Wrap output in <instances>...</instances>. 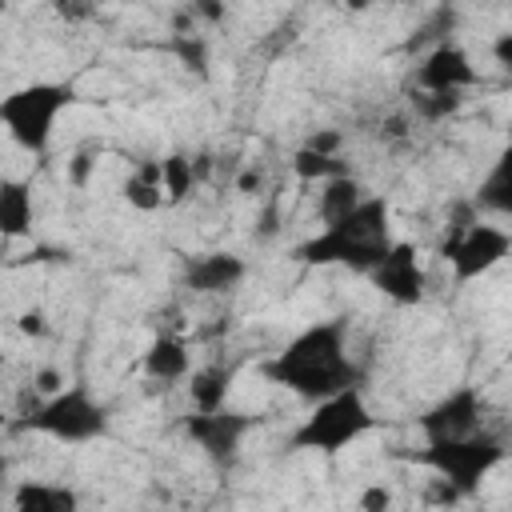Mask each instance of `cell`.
<instances>
[{"label": "cell", "mask_w": 512, "mask_h": 512, "mask_svg": "<svg viewBox=\"0 0 512 512\" xmlns=\"http://www.w3.org/2000/svg\"><path fill=\"white\" fill-rule=\"evenodd\" d=\"M472 84H476V64H472V56H468L460 44H452V40L436 44V48L424 52V60L416 64V88L428 92V96H460V92L472 88Z\"/></svg>", "instance_id": "10"}, {"label": "cell", "mask_w": 512, "mask_h": 512, "mask_svg": "<svg viewBox=\"0 0 512 512\" xmlns=\"http://www.w3.org/2000/svg\"><path fill=\"white\" fill-rule=\"evenodd\" d=\"M92 164H96V160H92V152H88V148H84V152H76V156H72V180H76V184H84Z\"/></svg>", "instance_id": "24"}, {"label": "cell", "mask_w": 512, "mask_h": 512, "mask_svg": "<svg viewBox=\"0 0 512 512\" xmlns=\"http://www.w3.org/2000/svg\"><path fill=\"white\" fill-rule=\"evenodd\" d=\"M124 200H128L132 208H140V212H152V208L168 204L160 160H148V164H140V168L128 172V180H124Z\"/></svg>", "instance_id": "18"}, {"label": "cell", "mask_w": 512, "mask_h": 512, "mask_svg": "<svg viewBox=\"0 0 512 512\" xmlns=\"http://www.w3.org/2000/svg\"><path fill=\"white\" fill-rule=\"evenodd\" d=\"M256 428V416L248 412H232V408H220V412H188L184 416V436L216 464H232L240 456V444L244 436Z\"/></svg>", "instance_id": "9"}, {"label": "cell", "mask_w": 512, "mask_h": 512, "mask_svg": "<svg viewBox=\"0 0 512 512\" xmlns=\"http://www.w3.org/2000/svg\"><path fill=\"white\" fill-rule=\"evenodd\" d=\"M476 208L500 216V220H512V140L496 152V160L484 168L480 184H476V196H472Z\"/></svg>", "instance_id": "13"}, {"label": "cell", "mask_w": 512, "mask_h": 512, "mask_svg": "<svg viewBox=\"0 0 512 512\" xmlns=\"http://www.w3.org/2000/svg\"><path fill=\"white\" fill-rule=\"evenodd\" d=\"M172 48L180 52V60H184L188 68H196V72H204V64H208V52H204V40H200V36H192V32H180Z\"/></svg>", "instance_id": "22"}, {"label": "cell", "mask_w": 512, "mask_h": 512, "mask_svg": "<svg viewBox=\"0 0 512 512\" xmlns=\"http://www.w3.org/2000/svg\"><path fill=\"white\" fill-rule=\"evenodd\" d=\"M292 172L300 180H308V184H320V188L332 184V180H340V176H352L340 156H324V152H312V148H300L292 156Z\"/></svg>", "instance_id": "19"}, {"label": "cell", "mask_w": 512, "mask_h": 512, "mask_svg": "<svg viewBox=\"0 0 512 512\" xmlns=\"http://www.w3.org/2000/svg\"><path fill=\"white\" fill-rule=\"evenodd\" d=\"M108 424V404L84 380H72L52 396H32V408L12 420L16 432H36L56 444H92L108 436Z\"/></svg>", "instance_id": "3"}, {"label": "cell", "mask_w": 512, "mask_h": 512, "mask_svg": "<svg viewBox=\"0 0 512 512\" xmlns=\"http://www.w3.org/2000/svg\"><path fill=\"white\" fill-rule=\"evenodd\" d=\"M76 92L64 80H36L24 84L16 92H8L0 100V124L8 132V140L32 156H44L52 136H56V120L72 108Z\"/></svg>", "instance_id": "4"}, {"label": "cell", "mask_w": 512, "mask_h": 512, "mask_svg": "<svg viewBox=\"0 0 512 512\" xmlns=\"http://www.w3.org/2000/svg\"><path fill=\"white\" fill-rule=\"evenodd\" d=\"M492 60L512 72V32H500V36L492 40Z\"/></svg>", "instance_id": "23"}, {"label": "cell", "mask_w": 512, "mask_h": 512, "mask_svg": "<svg viewBox=\"0 0 512 512\" xmlns=\"http://www.w3.org/2000/svg\"><path fill=\"white\" fill-rule=\"evenodd\" d=\"M508 252H512V228L480 220V216H464L460 224H452L444 240V260L456 284H472L488 276L496 264H504Z\"/></svg>", "instance_id": "7"}, {"label": "cell", "mask_w": 512, "mask_h": 512, "mask_svg": "<svg viewBox=\"0 0 512 512\" xmlns=\"http://www.w3.org/2000/svg\"><path fill=\"white\" fill-rule=\"evenodd\" d=\"M352 324L348 316H328L300 328L272 360H264V376L300 400H328L348 388H360V364L352 356Z\"/></svg>", "instance_id": "1"}, {"label": "cell", "mask_w": 512, "mask_h": 512, "mask_svg": "<svg viewBox=\"0 0 512 512\" xmlns=\"http://www.w3.org/2000/svg\"><path fill=\"white\" fill-rule=\"evenodd\" d=\"M160 172H164V196H168V204H180L192 192V184H196V160L184 156V152L164 156L160 160Z\"/></svg>", "instance_id": "20"}, {"label": "cell", "mask_w": 512, "mask_h": 512, "mask_svg": "<svg viewBox=\"0 0 512 512\" xmlns=\"http://www.w3.org/2000/svg\"><path fill=\"white\" fill-rule=\"evenodd\" d=\"M368 280H372L392 304H420V300H424V288H428L420 252H416L408 240H396L392 252L380 260V268H376Z\"/></svg>", "instance_id": "11"}, {"label": "cell", "mask_w": 512, "mask_h": 512, "mask_svg": "<svg viewBox=\"0 0 512 512\" xmlns=\"http://www.w3.org/2000/svg\"><path fill=\"white\" fill-rule=\"evenodd\" d=\"M372 428H376V416H372V408L364 400V388H348L340 396H328V400L312 404V412L292 432V448L336 456L348 444L364 440Z\"/></svg>", "instance_id": "6"}, {"label": "cell", "mask_w": 512, "mask_h": 512, "mask_svg": "<svg viewBox=\"0 0 512 512\" xmlns=\"http://www.w3.org/2000/svg\"><path fill=\"white\" fill-rule=\"evenodd\" d=\"M488 404L480 396L476 384H456L452 392H444L436 404H428L420 416H416V428L424 436V444H436V440H464L480 428H488L484 420Z\"/></svg>", "instance_id": "8"}, {"label": "cell", "mask_w": 512, "mask_h": 512, "mask_svg": "<svg viewBox=\"0 0 512 512\" xmlns=\"http://www.w3.org/2000/svg\"><path fill=\"white\" fill-rule=\"evenodd\" d=\"M360 196H364V188H360L352 176H340V180L324 184V192H320V220H336V216L348 212Z\"/></svg>", "instance_id": "21"}, {"label": "cell", "mask_w": 512, "mask_h": 512, "mask_svg": "<svg viewBox=\"0 0 512 512\" xmlns=\"http://www.w3.org/2000/svg\"><path fill=\"white\" fill-rule=\"evenodd\" d=\"M504 456H508L504 436L492 428H480L464 440H436L416 452V460L432 468L452 496H476L480 484L504 464Z\"/></svg>", "instance_id": "5"}, {"label": "cell", "mask_w": 512, "mask_h": 512, "mask_svg": "<svg viewBox=\"0 0 512 512\" xmlns=\"http://www.w3.org/2000/svg\"><path fill=\"white\" fill-rule=\"evenodd\" d=\"M40 320H44V316H40V312H28V316H24V324H20V328H24V332H40V328H44V324H40Z\"/></svg>", "instance_id": "25"}, {"label": "cell", "mask_w": 512, "mask_h": 512, "mask_svg": "<svg viewBox=\"0 0 512 512\" xmlns=\"http://www.w3.org/2000/svg\"><path fill=\"white\" fill-rule=\"evenodd\" d=\"M144 372L160 384H180L192 376V356H188V344L176 340V336H156L144 352Z\"/></svg>", "instance_id": "15"}, {"label": "cell", "mask_w": 512, "mask_h": 512, "mask_svg": "<svg viewBox=\"0 0 512 512\" xmlns=\"http://www.w3.org/2000/svg\"><path fill=\"white\" fill-rule=\"evenodd\" d=\"M392 244H396V236H392L388 196L364 192L348 212H340L336 220H324V228L296 248V260L320 264V268L340 264V268L372 276L380 268V260L392 252Z\"/></svg>", "instance_id": "2"}, {"label": "cell", "mask_w": 512, "mask_h": 512, "mask_svg": "<svg viewBox=\"0 0 512 512\" xmlns=\"http://www.w3.org/2000/svg\"><path fill=\"white\" fill-rule=\"evenodd\" d=\"M232 388V368L224 364H204L188 376V396H192V412H220Z\"/></svg>", "instance_id": "16"}, {"label": "cell", "mask_w": 512, "mask_h": 512, "mask_svg": "<svg viewBox=\"0 0 512 512\" xmlns=\"http://www.w3.org/2000/svg\"><path fill=\"white\" fill-rule=\"evenodd\" d=\"M244 276H248V264L240 256H232V252H204V256H192L184 264V284L192 292H204V296L232 292Z\"/></svg>", "instance_id": "12"}, {"label": "cell", "mask_w": 512, "mask_h": 512, "mask_svg": "<svg viewBox=\"0 0 512 512\" xmlns=\"http://www.w3.org/2000/svg\"><path fill=\"white\" fill-rule=\"evenodd\" d=\"M80 496L68 484L52 480H20L12 488V512H76Z\"/></svg>", "instance_id": "14"}, {"label": "cell", "mask_w": 512, "mask_h": 512, "mask_svg": "<svg viewBox=\"0 0 512 512\" xmlns=\"http://www.w3.org/2000/svg\"><path fill=\"white\" fill-rule=\"evenodd\" d=\"M0 228L8 240L24 236L32 228V184H24V180L0 184Z\"/></svg>", "instance_id": "17"}]
</instances>
